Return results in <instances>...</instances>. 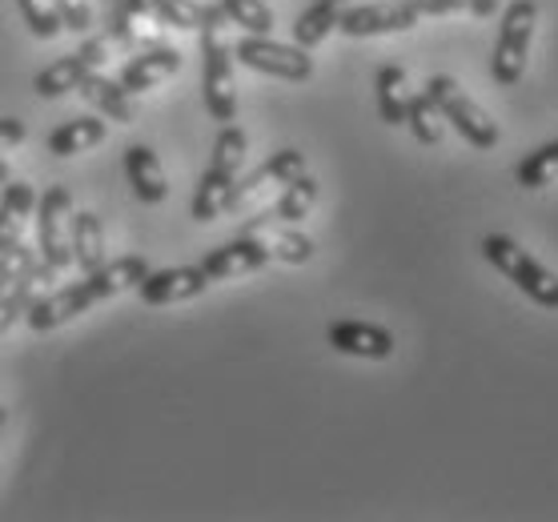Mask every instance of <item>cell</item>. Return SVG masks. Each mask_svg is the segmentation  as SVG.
Masks as SVG:
<instances>
[{
  "label": "cell",
  "mask_w": 558,
  "mask_h": 522,
  "mask_svg": "<svg viewBox=\"0 0 558 522\" xmlns=\"http://www.w3.org/2000/svg\"><path fill=\"white\" fill-rule=\"evenodd\" d=\"M149 274V262L141 254H125V257H113V262H105L97 266L93 274H85L81 281L73 286H61V290L45 293V298H33L25 309V326L33 333H49L64 321L81 318L85 309H93L97 302H109L113 293H125V290H137V281Z\"/></svg>",
  "instance_id": "1"
},
{
  "label": "cell",
  "mask_w": 558,
  "mask_h": 522,
  "mask_svg": "<svg viewBox=\"0 0 558 522\" xmlns=\"http://www.w3.org/2000/svg\"><path fill=\"white\" fill-rule=\"evenodd\" d=\"M245 149H250V137H245V129H238L233 121L221 125L214 141V157H209V166H205L202 181H197V190L190 197V217L193 221H217V217L226 214L229 205V193L242 178V166H245Z\"/></svg>",
  "instance_id": "2"
},
{
  "label": "cell",
  "mask_w": 558,
  "mask_h": 522,
  "mask_svg": "<svg viewBox=\"0 0 558 522\" xmlns=\"http://www.w3.org/2000/svg\"><path fill=\"white\" fill-rule=\"evenodd\" d=\"M226 25V13L221 4H214L205 13L202 33V97H205V113L214 117L217 125H229L238 121V81H233V45L221 33Z\"/></svg>",
  "instance_id": "3"
},
{
  "label": "cell",
  "mask_w": 558,
  "mask_h": 522,
  "mask_svg": "<svg viewBox=\"0 0 558 522\" xmlns=\"http://www.w3.org/2000/svg\"><path fill=\"white\" fill-rule=\"evenodd\" d=\"M483 257L502 274V278L514 281V290L526 293L534 306L558 309V274H550V269H546L531 250H522L514 238H507V233H486Z\"/></svg>",
  "instance_id": "4"
},
{
  "label": "cell",
  "mask_w": 558,
  "mask_h": 522,
  "mask_svg": "<svg viewBox=\"0 0 558 522\" xmlns=\"http://www.w3.org/2000/svg\"><path fill=\"white\" fill-rule=\"evenodd\" d=\"M534 25H538V4L534 0H510L502 9L495 57H490V77L498 89H514L526 73V57L534 45Z\"/></svg>",
  "instance_id": "5"
},
{
  "label": "cell",
  "mask_w": 558,
  "mask_h": 522,
  "mask_svg": "<svg viewBox=\"0 0 558 522\" xmlns=\"http://www.w3.org/2000/svg\"><path fill=\"white\" fill-rule=\"evenodd\" d=\"M426 97H430L434 109L442 113V121H450V129H454L466 145H474V149H495L498 145L502 133H498L495 117L486 113L483 105L474 101L454 77H446V73L430 77L426 81Z\"/></svg>",
  "instance_id": "6"
},
{
  "label": "cell",
  "mask_w": 558,
  "mask_h": 522,
  "mask_svg": "<svg viewBox=\"0 0 558 522\" xmlns=\"http://www.w3.org/2000/svg\"><path fill=\"white\" fill-rule=\"evenodd\" d=\"M205 4L197 0H113V40L121 45H133V21H153V25L181 28V33H193V28L205 25Z\"/></svg>",
  "instance_id": "7"
},
{
  "label": "cell",
  "mask_w": 558,
  "mask_h": 522,
  "mask_svg": "<svg viewBox=\"0 0 558 522\" xmlns=\"http://www.w3.org/2000/svg\"><path fill=\"white\" fill-rule=\"evenodd\" d=\"M69 230H73V193L64 185H49L37 197V257L57 274L73 266Z\"/></svg>",
  "instance_id": "8"
},
{
  "label": "cell",
  "mask_w": 558,
  "mask_h": 522,
  "mask_svg": "<svg viewBox=\"0 0 558 522\" xmlns=\"http://www.w3.org/2000/svg\"><path fill=\"white\" fill-rule=\"evenodd\" d=\"M233 61H242L245 69L266 73V77L290 81V85H302V81L314 77V57H310V49H302V45H281V40L257 37V33H245L233 45Z\"/></svg>",
  "instance_id": "9"
},
{
  "label": "cell",
  "mask_w": 558,
  "mask_h": 522,
  "mask_svg": "<svg viewBox=\"0 0 558 522\" xmlns=\"http://www.w3.org/2000/svg\"><path fill=\"white\" fill-rule=\"evenodd\" d=\"M105 61H109V45L101 37H89L76 52L52 61L49 69H40L37 77H33V93L45 97V101H61V97L81 89V81L89 77V73H97Z\"/></svg>",
  "instance_id": "10"
},
{
  "label": "cell",
  "mask_w": 558,
  "mask_h": 522,
  "mask_svg": "<svg viewBox=\"0 0 558 522\" xmlns=\"http://www.w3.org/2000/svg\"><path fill=\"white\" fill-rule=\"evenodd\" d=\"M422 16L407 0H374V4H350L338 21V33L345 37H390V33H410Z\"/></svg>",
  "instance_id": "11"
},
{
  "label": "cell",
  "mask_w": 558,
  "mask_h": 522,
  "mask_svg": "<svg viewBox=\"0 0 558 522\" xmlns=\"http://www.w3.org/2000/svg\"><path fill=\"white\" fill-rule=\"evenodd\" d=\"M298 173H305L302 149H278V154L269 157V161H262L250 178H242L238 185H233L226 214H238V209H245V205H254L257 197H266V193L278 190V185H290Z\"/></svg>",
  "instance_id": "12"
},
{
  "label": "cell",
  "mask_w": 558,
  "mask_h": 522,
  "mask_svg": "<svg viewBox=\"0 0 558 522\" xmlns=\"http://www.w3.org/2000/svg\"><path fill=\"white\" fill-rule=\"evenodd\" d=\"M269 245L257 233H238L233 242H221L217 250L202 257V269L209 281H233L245 274H257L262 266H269Z\"/></svg>",
  "instance_id": "13"
},
{
  "label": "cell",
  "mask_w": 558,
  "mask_h": 522,
  "mask_svg": "<svg viewBox=\"0 0 558 522\" xmlns=\"http://www.w3.org/2000/svg\"><path fill=\"white\" fill-rule=\"evenodd\" d=\"M209 290L202 266H173V269H149L137 281V298L145 306H178V302H193Z\"/></svg>",
  "instance_id": "14"
},
{
  "label": "cell",
  "mask_w": 558,
  "mask_h": 522,
  "mask_svg": "<svg viewBox=\"0 0 558 522\" xmlns=\"http://www.w3.org/2000/svg\"><path fill=\"white\" fill-rule=\"evenodd\" d=\"M326 342L345 357H366V362H386L393 354V333L386 326H374V321H333L326 330Z\"/></svg>",
  "instance_id": "15"
},
{
  "label": "cell",
  "mask_w": 558,
  "mask_h": 522,
  "mask_svg": "<svg viewBox=\"0 0 558 522\" xmlns=\"http://www.w3.org/2000/svg\"><path fill=\"white\" fill-rule=\"evenodd\" d=\"M178 73H181V52L173 49V45H153V49L129 57L117 81H121V89L141 97V93H153L161 81L178 77Z\"/></svg>",
  "instance_id": "16"
},
{
  "label": "cell",
  "mask_w": 558,
  "mask_h": 522,
  "mask_svg": "<svg viewBox=\"0 0 558 522\" xmlns=\"http://www.w3.org/2000/svg\"><path fill=\"white\" fill-rule=\"evenodd\" d=\"M314 205H317V181L310 178V173H298L290 185H281L278 205L266 209V214L250 217L242 226V233H262V230H269V226H298L302 217H310Z\"/></svg>",
  "instance_id": "17"
},
{
  "label": "cell",
  "mask_w": 558,
  "mask_h": 522,
  "mask_svg": "<svg viewBox=\"0 0 558 522\" xmlns=\"http://www.w3.org/2000/svg\"><path fill=\"white\" fill-rule=\"evenodd\" d=\"M37 197L40 193L28 181H4V190H0V254L25 238L28 217H37Z\"/></svg>",
  "instance_id": "18"
},
{
  "label": "cell",
  "mask_w": 558,
  "mask_h": 522,
  "mask_svg": "<svg viewBox=\"0 0 558 522\" xmlns=\"http://www.w3.org/2000/svg\"><path fill=\"white\" fill-rule=\"evenodd\" d=\"M57 278H61V274H57L52 266H45V262L37 257L28 274H21V278L9 286V290L0 293V338L13 330L16 321L25 318V309H28V302L37 298V290H49Z\"/></svg>",
  "instance_id": "19"
},
{
  "label": "cell",
  "mask_w": 558,
  "mask_h": 522,
  "mask_svg": "<svg viewBox=\"0 0 558 522\" xmlns=\"http://www.w3.org/2000/svg\"><path fill=\"white\" fill-rule=\"evenodd\" d=\"M125 178L137 193V202L161 205L169 197V178L161 169V157L153 154L149 145H129L125 149Z\"/></svg>",
  "instance_id": "20"
},
{
  "label": "cell",
  "mask_w": 558,
  "mask_h": 522,
  "mask_svg": "<svg viewBox=\"0 0 558 522\" xmlns=\"http://www.w3.org/2000/svg\"><path fill=\"white\" fill-rule=\"evenodd\" d=\"M81 97L105 117V121H117V125H133L137 121V105H133V93L121 89V81L101 77V73H89L81 81Z\"/></svg>",
  "instance_id": "21"
},
{
  "label": "cell",
  "mask_w": 558,
  "mask_h": 522,
  "mask_svg": "<svg viewBox=\"0 0 558 522\" xmlns=\"http://www.w3.org/2000/svg\"><path fill=\"white\" fill-rule=\"evenodd\" d=\"M109 137V121L97 117H73V121H64L49 133V154L52 157H76V154H89L97 149L101 141Z\"/></svg>",
  "instance_id": "22"
},
{
  "label": "cell",
  "mask_w": 558,
  "mask_h": 522,
  "mask_svg": "<svg viewBox=\"0 0 558 522\" xmlns=\"http://www.w3.org/2000/svg\"><path fill=\"white\" fill-rule=\"evenodd\" d=\"M69 242H73V266H81V274H93L97 266H105V226L93 209H81L73 214V230H69Z\"/></svg>",
  "instance_id": "23"
},
{
  "label": "cell",
  "mask_w": 558,
  "mask_h": 522,
  "mask_svg": "<svg viewBox=\"0 0 558 522\" xmlns=\"http://www.w3.org/2000/svg\"><path fill=\"white\" fill-rule=\"evenodd\" d=\"M345 9H350V0H314V4L293 21V45H302V49H317V45L338 28V21H342Z\"/></svg>",
  "instance_id": "24"
},
{
  "label": "cell",
  "mask_w": 558,
  "mask_h": 522,
  "mask_svg": "<svg viewBox=\"0 0 558 522\" xmlns=\"http://www.w3.org/2000/svg\"><path fill=\"white\" fill-rule=\"evenodd\" d=\"M374 89H378L381 121L386 125H407V101H410L407 69L402 64H381L378 77H374Z\"/></svg>",
  "instance_id": "25"
},
{
  "label": "cell",
  "mask_w": 558,
  "mask_h": 522,
  "mask_svg": "<svg viewBox=\"0 0 558 522\" xmlns=\"http://www.w3.org/2000/svg\"><path fill=\"white\" fill-rule=\"evenodd\" d=\"M555 178H558V141L538 145L534 154H526L514 166V181H519L522 190H546Z\"/></svg>",
  "instance_id": "26"
},
{
  "label": "cell",
  "mask_w": 558,
  "mask_h": 522,
  "mask_svg": "<svg viewBox=\"0 0 558 522\" xmlns=\"http://www.w3.org/2000/svg\"><path fill=\"white\" fill-rule=\"evenodd\" d=\"M221 4V13H226L229 25L245 28V33H257V37H269L274 33V9H269L266 0H217Z\"/></svg>",
  "instance_id": "27"
},
{
  "label": "cell",
  "mask_w": 558,
  "mask_h": 522,
  "mask_svg": "<svg viewBox=\"0 0 558 522\" xmlns=\"http://www.w3.org/2000/svg\"><path fill=\"white\" fill-rule=\"evenodd\" d=\"M407 125L422 145H442V113L434 109V101L426 93H410L407 101Z\"/></svg>",
  "instance_id": "28"
},
{
  "label": "cell",
  "mask_w": 558,
  "mask_h": 522,
  "mask_svg": "<svg viewBox=\"0 0 558 522\" xmlns=\"http://www.w3.org/2000/svg\"><path fill=\"white\" fill-rule=\"evenodd\" d=\"M16 9H21L28 33H33L37 40H57L64 33V21H61L57 0H16Z\"/></svg>",
  "instance_id": "29"
},
{
  "label": "cell",
  "mask_w": 558,
  "mask_h": 522,
  "mask_svg": "<svg viewBox=\"0 0 558 522\" xmlns=\"http://www.w3.org/2000/svg\"><path fill=\"white\" fill-rule=\"evenodd\" d=\"M266 245H269V257H274V262H286V266H305V262L314 257V242L298 230L274 233Z\"/></svg>",
  "instance_id": "30"
},
{
  "label": "cell",
  "mask_w": 558,
  "mask_h": 522,
  "mask_svg": "<svg viewBox=\"0 0 558 522\" xmlns=\"http://www.w3.org/2000/svg\"><path fill=\"white\" fill-rule=\"evenodd\" d=\"M33 262H37V250H33V245L16 242L13 250H4V254H0V293L9 290L21 274H28V269H33Z\"/></svg>",
  "instance_id": "31"
},
{
  "label": "cell",
  "mask_w": 558,
  "mask_h": 522,
  "mask_svg": "<svg viewBox=\"0 0 558 522\" xmlns=\"http://www.w3.org/2000/svg\"><path fill=\"white\" fill-rule=\"evenodd\" d=\"M61 9V21L69 33H89L93 28V4L89 0H57Z\"/></svg>",
  "instance_id": "32"
},
{
  "label": "cell",
  "mask_w": 558,
  "mask_h": 522,
  "mask_svg": "<svg viewBox=\"0 0 558 522\" xmlns=\"http://www.w3.org/2000/svg\"><path fill=\"white\" fill-rule=\"evenodd\" d=\"M25 121L21 117H0V154H9V149H16L21 141H25Z\"/></svg>",
  "instance_id": "33"
},
{
  "label": "cell",
  "mask_w": 558,
  "mask_h": 522,
  "mask_svg": "<svg viewBox=\"0 0 558 522\" xmlns=\"http://www.w3.org/2000/svg\"><path fill=\"white\" fill-rule=\"evenodd\" d=\"M407 4L418 16H446V13H458V9H466V0H407Z\"/></svg>",
  "instance_id": "34"
},
{
  "label": "cell",
  "mask_w": 558,
  "mask_h": 522,
  "mask_svg": "<svg viewBox=\"0 0 558 522\" xmlns=\"http://www.w3.org/2000/svg\"><path fill=\"white\" fill-rule=\"evenodd\" d=\"M498 4H502V0H466V9L478 16V21H490V16L498 13Z\"/></svg>",
  "instance_id": "35"
},
{
  "label": "cell",
  "mask_w": 558,
  "mask_h": 522,
  "mask_svg": "<svg viewBox=\"0 0 558 522\" xmlns=\"http://www.w3.org/2000/svg\"><path fill=\"white\" fill-rule=\"evenodd\" d=\"M13 178V169H9V161H4V157H0V185H4V181Z\"/></svg>",
  "instance_id": "36"
},
{
  "label": "cell",
  "mask_w": 558,
  "mask_h": 522,
  "mask_svg": "<svg viewBox=\"0 0 558 522\" xmlns=\"http://www.w3.org/2000/svg\"><path fill=\"white\" fill-rule=\"evenodd\" d=\"M4 426H9V410L0 406V434H4Z\"/></svg>",
  "instance_id": "37"
}]
</instances>
